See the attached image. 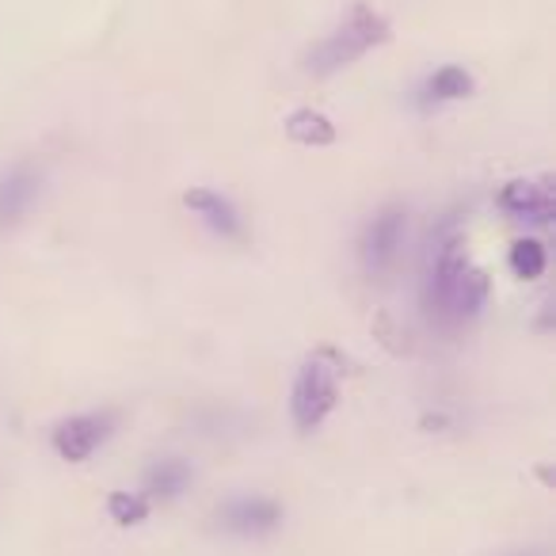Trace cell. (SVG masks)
<instances>
[{
  "label": "cell",
  "mask_w": 556,
  "mask_h": 556,
  "mask_svg": "<svg viewBox=\"0 0 556 556\" xmlns=\"http://www.w3.org/2000/svg\"><path fill=\"white\" fill-rule=\"evenodd\" d=\"M336 401H340V366H336L332 351H320L298 370L294 396H290L294 427L298 431H317L332 416Z\"/></svg>",
  "instance_id": "3957f363"
},
{
  "label": "cell",
  "mask_w": 556,
  "mask_h": 556,
  "mask_svg": "<svg viewBox=\"0 0 556 556\" xmlns=\"http://www.w3.org/2000/svg\"><path fill=\"white\" fill-rule=\"evenodd\" d=\"M488 275L469 260L462 240H450L439 252V263L431 270V282H427V309L439 320L450 325H462L472 320L488 302Z\"/></svg>",
  "instance_id": "6da1fadb"
},
{
  "label": "cell",
  "mask_w": 556,
  "mask_h": 556,
  "mask_svg": "<svg viewBox=\"0 0 556 556\" xmlns=\"http://www.w3.org/2000/svg\"><path fill=\"white\" fill-rule=\"evenodd\" d=\"M217 522L237 538H260L282 522V507L275 500H263V495H237L217 510Z\"/></svg>",
  "instance_id": "5b68a950"
},
{
  "label": "cell",
  "mask_w": 556,
  "mask_h": 556,
  "mask_svg": "<svg viewBox=\"0 0 556 556\" xmlns=\"http://www.w3.org/2000/svg\"><path fill=\"white\" fill-rule=\"evenodd\" d=\"M108 515L115 518L118 526H138L149 518V503L134 492H111L108 500Z\"/></svg>",
  "instance_id": "5bb4252c"
},
{
  "label": "cell",
  "mask_w": 556,
  "mask_h": 556,
  "mask_svg": "<svg viewBox=\"0 0 556 556\" xmlns=\"http://www.w3.org/2000/svg\"><path fill=\"white\" fill-rule=\"evenodd\" d=\"M184 206L191 210V214H199L202 222H206L214 232H222V237H240V217H237V210H232V202L222 199L217 191L194 187V191L184 194Z\"/></svg>",
  "instance_id": "9c48e42d"
},
{
  "label": "cell",
  "mask_w": 556,
  "mask_h": 556,
  "mask_svg": "<svg viewBox=\"0 0 556 556\" xmlns=\"http://www.w3.org/2000/svg\"><path fill=\"white\" fill-rule=\"evenodd\" d=\"M381 42H389L386 16H378L370 4H355V9L348 12V20L305 54V70H309L313 77H328V73L348 70L351 62H358L366 50L381 47Z\"/></svg>",
  "instance_id": "7a4b0ae2"
},
{
  "label": "cell",
  "mask_w": 556,
  "mask_h": 556,
  "mask_svg": "<svg viewBox=\"0 0 556 556\" xmlns=\"http://www.w3.org/2000/svg\"><path fill=\"white\" fill-rule=\"evenodd\" d=\"M191 484V465L179 462V457H168V462H156L153 469L146 472V492L153 500H176V495L187 492Z\"/></svg>",
  "instance_id": "8fae6325"
},
{
  "label": "cell",
  "mask_w": 556,
  "mask_h": 556,
  "mask_svg": "<svg viewBox=\"0 0 556 556\" xmlns=\"http://www.w3.org/2000/svg\"><path fill=\"white\" fill-rule=\"evenodd\" d=\"M545 244L541 240H515L510 244V270H515L518 278H541L545 275Z\"/></svg>",
  "instance_id": "4fadbf2b"
},
{
  "label": "cell",
  "mask_w": 556,
  "mask_h": 556,
  "mask_svg": "<svg viewBox=\"0 0 556 556\" xmlns=\"http://www.w3.org/2000/svg\"><path fill=\"white\" fill-rule=\"evenodd\" d=\"M510 556H545L541 548H530V553H510Z\"/></svg>",
  "instance_id": "9a60e30c"
},
{
  "label": "cell",
  "mask_w": 556,
  "mask_h": 556,
  "mask_svg": "<svg viewBox=\"0 0 556 556\" xmlns=\"http://www.w3.org/2000/svg\"><path fill=\"white\" fill-rule=\"evenodd\" d=\"M287 134L290 141H298V146H309V149H325L336 141V126L328 115H320V111L313 108H302L294 111V115L287 118Z\"/></svg>",
  "instance_id": "30bf717a"
},
{
  "label": "cell",
  "mask_w": 556,
  "mask_h": 556,
  "mask_svg": "<svg viewBox=\"0 0 556 556\" xmlns=\"http://www.w3.org/2000/svg\"><path fill=\"white\" fill-rule=\"evenodd\" d=\"M408 232V214L401 206H386L366 222L363 237H358V260H363L366 275H386L396 263Z\"/></svg>",
  "instance_id": "277c9868"
},
{
  "label": "cell",
  "mask_w": 556,
  "mask_h": 556,
  "mask_svg": "<svg viewBox=\"0 0 556 556\" xmlns=\"http://www.w3.org/2000/svg\"><path fill=\"white\" fill-rule=\"evenodd\" d=\"M427 92H431L434 100H465V96H472V77L462 65H442V70L427 80Z\"/></svg>",
  "instance_id": "7c38bea8"
},
{
  "label": "cell",
  "mask_w": 556,
  "mask_h": 556,
  "mask_svg": "<svg viewBox=\"0 0 556 556\" xmlns=\"http://www.w3.org/2000/svg\"><path fill=\"white\" fill-rule=\"evenodd\" d=\"M39 172L27 168V164H20V168H12L9 176L0 179V229H16L31 214L35 202H39Z\"/></svg>",
  "instance_id": "52a82bcc"
},
{
  "label": "cell",
  "mask_w": 556,
  "mask_h": 556,
  "mask_svg": "<svg viewBox=\"0 0 556 556\" xmlns=\"http://www.w3.org/2000/svg\"><path fill=\"white\" fill-rule=\"evenodd\" d=\"M500 206L507 214L522 217V222H553L556 217V194L553 187L545 184H533V179H510L500 194Z\"/></svg>",
  "instance_id": "ba28073f"
},
{
  "label": "cell",
  "mask_w": 556,
  "mask_h": 556,
  "mask_svg": "<svg viewBox=\"0 0 556 556\" xmlns=\"http://www.w3.org/2000/svg\"><path fill=\"white\" fill-rule=\"evenodd\" d=\"M111 424H115L111 412L65 419V424H58V431H54V450L65 457V462H85V457H92V450L111 434Z\"/></svg>",
  "instance_id": "8992f818"
}]
</instances>
